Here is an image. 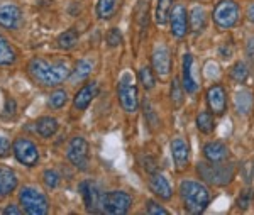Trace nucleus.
Segmentation results:
<instances>
[{
  "instance_id": "obj_17",
  "label": "nucleus",
  "mask_w": 254,
  "mask_h": 215,
  "mask_svg": "<svg viewBox=\"0 0 254 215\" xmlns=\"http://www.w3.org/2000/svg\"><path fill=\"white\" fill-rule=\"evenodd\" d=\"M171 156L178 169L187 168L188 158H190V151H188V144L182 138H176L171 141Z\"/></svg>"
},
{
  "instance_id": "obj_36",
  "label": "nucleus",
  "mask_w": 254,
  "mask_h": 215,
  "mask_svg": "<svg viewBox=\"0 0 254 215\" xmlns=\"http://www.w3.org/2000/svg\"><path fill=\"white\" fill-rule=\"evenodd\" d=\"M107 43H109V46H112V48H116L122 43V34L119 29H110L107 34Z\"/></svg>"
},
{
  "instance_id": "obj_11",
  "label": "nucleus",
  "mask_w": 254,
  "mask_h": 215,
  "mask_svg": "<svg viewBox=\"0 0 254 215\" xmlns=\"http://www.w3.org/2000/svg\"><path fill=\"white\" fill-rule=\"evenodd\" d=\"M207 103L214 115H224L227 110V93L222 85H214L207 90Z\"/></svg>"
},
{
  "instance_id": "obj_35",
  "label": "nucleus",
  "mask_w": 254,
  "mask_h": 215,
  "mask_svg": "<svg viewBox=\"0 0 254 215\" xmlns=\"http://www.w3.org/2000/svg\"><path fill=\"white\" fill-rule=\"evenodd\" d=\"M44 183H46L48 188H56L60 183V175L56 171H53V169H48V171H44Z\"/></svg>"
},
{
  "instance_id": "obj_40",
  "label": "nucleus",
  "mask_w": 254,
  "mask_h": 215,
  "mask_svg": "<svg viewBox=\"0 0 254 215\" xmlns=\"http://www.w3.org/2000/svg\"><path fill=\"white\" fill-rule=\"evenodd\" d=\"M248 19H249V22L254 24V3L249 5V9H248Z\"/></svg>"
},
{
  "instance_id": "obj_1",
  "label": "nucleus",
  "mask_w": 254,
  "mask_h": 215,
  "mask_svg": "<svg viewBox=\"0 0 254 215\" xmlns=\"http://www.w3.org/2000/svg\"><path fill=\"white\" fill-rule=\"evenodd\" d=\"M29 73L43 86H58L63 83L69 75L66 63H49L43 58H34L29 63Z\"/></svg>"
},
{
  "instance_id": "obj_24",
  "label": "nucleus",
  "mask_w": 254,
  "mask_h": 215,
  "mask_svg": "<svg viewBox=\"0 0 254 215\" xmlns=\"http://www.w3.org/2000/svg\"><path fill=\"white\" fill-rule=\"evenodd\" d=\"M56 43H58V46L61 49H71V48H75L76 43H78V31H76L75 27L66 29V31L61 32V34L58 36Z\"/></svg>"
},
{
  "instance_id": "obj_5",
  "label": "nucleus",
  "mask_w": 254,
  "mask_h": 215,
  "mask_svg": "<svg viewBox=\"0 0 254 215\" xmlns=\"http://www.w3.org/2000/svg\"><path fill=\"white\" fill-rule=\"evenodd\" d=\"M239 5L234 0H220L214 9V22L219 29H231L239 20Z\"/></svg>"
},
{
  "instance_id": "obj_25",
  "label": "nucleus",
  "mask_w": 254,
  "mask_h": 215,
  "mask_svg": "<svg viewBox=\"0 0 254 215\" xmlns=\"http://www.w3.org/2000/svg\"><path fill=\"white\" fill-rule=\"evenodd\" d=\"M196 127H198L200 132L203 134H210L212 131L215 129V119H214V112H200L196 115Z\"/></svg>"
},
{
  "instance_id": "obj_29",
  "label": "nucleus",
  "mask_w": 254,
  "mask_h": 215,
  "mask_svg": "<svg viewBox=\"0 0 254 215\" xmlns=\"http://www.w3.org/2000/svg\"><path fill=\"white\" fill-rule=\"evenodd\" d=\"M248 75H249V70H248V66H246V63H243V61H237V63L232 66L231 78L236 81V83H243L246 78H248Z\"/></svg>"
},
{
  "instance_id": "obj_15",
  "label": "nucleus",
  "mask_w": 254,
  "mask_h": 215,
  "mask_svg": "<svg viewBox=\"0 0 254 215\" xmlns=\"http://www.w3.org/2000/svg\"><path fill=\"white\" fill-rule=\"evenodd\" d=\"M187 9L183 5L173 7V12L170 14V24H171V34L175 38H183L187 34Z\"/></svg>"
},
{
  "instance_id": "obj_19",
  "label": "nucleus",
  "mask_w": 254,
  "mask_h": 215,
  "mask_svg": "<svg viewBox=\"0 0 254 215\" xmlns=\"http://www.w3.org/2000/svg\"><path fill=\"white\" fill-rule=\"evenodd\" d=\"M17 188V176L10 168L0 166V198L10 195Z\"/></svg>"
},
{
  "instance_id": "obj_21",
  "label": "nucleus",
  "mask_w": 254,
  "mask_h": 215,
  "mask_svg": "<svg viewBox=\"0 0 254 215\" xmlns=\"http://www.w3.org/2000/svg\"><path fill=\"white\" fill-rule=\"evenodd\" d=\"M58 131V121L55 117H41L36 122V132L41 138H53Z\"/></svg>"
},
{
  "instance_id": "obj_10",
  "label": "nucleus",
  "mask_w": 254,
  "mask_h": 215,
  "mask_svg": "<svg viewBox=\"0 0 254 215\" xmlns=\"http://www.w3.org/2000/svg\"><path fill=\"white\" fill-rule=\"evenodd\" d=\"M117 93H119V100H121V105L126 112L129 114H134L139 107V95H137V88L134 83L127 80H122L119 83V88H117Z\"/></svg>"
},
{
  "instance_id": "obj_23",
  "label": "nucleus",
  "mask_w": 254,
  "mask_h": 215,
  "mask_svg": "<svg viewBox=\"0 0 254 215\" xmlns=\"http://www.w3.org/2000/svg\"><path fill=\"white\" fill-rule=\"evenodd\" d=\"M205 24H207V17H205V10L202 7H193L190 12V27L193 32H202L205 29Z\"/></svg>"
},
{
  "instance_id": "obj_7",
  "label": "nucleus",
  "mask_w": 254,
  "mask_h": 215,
  "mask_svg": "<svg viewBox=\"0 0 254 215\" xmlns=\"http://www.w3.org/2000/svg\"><path fill=\"white\" fill-rule=\"evenodd\" d=\"M80 192H81V197H83V202H85V207H87L88 214L104 212L105 193L102 192L98 185L90 183V181H83V183H80Z\"/></svg>"
},
{
  "instance_id": "obj_39",
  "label": "nucleus",
  "mask_w": 254,
  "mask_h": 215,
  "mask_svg": "<svg viewBox=\"0 0 254 215\" xmlns=\"http://www.w3.org/2000/svg\"><path fill=\"white\" fill-rule=\"evenodd\" d=\"M3 214H5V215H20V214H22V210L17 209L15 205H9V207H5V209H3Z\"/></svg>"
},
{
  "instance_id": "obj_8",
  "label": "nucleus",
  "mask_w": 254,
  "mask_h": 215,
  "mask_svg": "<svg viewBox=\"0 0 254 215\" xmlns=\"http://www.w3.org/2000/svg\"><path fill=\"white\" fill-rule=\"evenodd\" d=\"M12 152H14L15 159L24 166H36L39 161V151L32 141L26 138H19L12 144Z\"/></svg>"
},
{
  "instance_id": "obj_26",
  "label": "nucleus",
  "mask_w": 254,
  "mask_h": 215,
  "mask_svg": "<svg viewBox=\"0 0 254 215\" xmlns=\"http://www.w3.org/2000/svg\"><path fill=\"white\" fill-rule=\"evenodd\" d=\"M15 61V51L7 43V39L0 34V66H10Z\"/></svg>"
},
{
  "instance_id": "obj_31",
  "label": "nucleus",
  "mask_w": 254,
  "mask_h": 215,
  "mask_svg": "<svg viewBox=\"0 0 254 215\" xmlns=\"http://www.w3.org/2000/svg\"><path fill=\"white\" fill-rule=\"evenodd\" d=\"M68 102V95L64 90H56V92H53L49 95V107H53V109H61V107H64V103Z\"/></svg>"
},
{
  "instance_id": "obj_12",
  "label": "nucleus",
  "mask_w": 254,
  "mask_h": 215,
  "mask_svg": "<svg viewBox=\"0 0 254 215\" xmlns=\"http://www.w3.org/2000/svg\"><path fill=\"white\" fill-rule=\"evenodd\" d=\"M98 95V83L97 81H90V83L83 85L76 92L75 98H73V105L76 110H87L92 100Z\"/></svg>"
},
{
  "instance_id": "obj_37",
  "label": "nucleus",
  "mask_w": 254,
  "mask_h": 215,
  "mask_svg": "<svg viewBox=\"0 0 254 215\" xmlns=\"http://www.w3.org/2000/svg\"><path fill=\"white\" fill-rule=\"evenodd\" d=\"M146 212H147V214H151V215H158V214L166 215V214H168V210H166V209H163V207L159 205V204H156V202L149 200V202H147V209H146Z\"/></svg>"
},
{
  "instance_id": "obj_16",
  "label": "nucleus",
  "mask_w": 254,
  "mask_h": 215,
  "mask_svg": "<svg viewBox=\"0 0 254 215\" xmlns=\"http://www.w3.org/2000/svg\"><path fill=\"white\" fill-rule=\"evenodd\" d=\"M149 188L161 200H170L171 195H173V190H171L168 180L163 175H159V173H153L149 176Z\"/></svg>"
},
{
  "instance_id": "obj_3",
  "label": "nucleus",
  "mask_w": 254,
  "mask_h": 215,
  "mask_svg": "<svg viewBox=\"0 0 254 215\" xmlns=\"http://www.w3.org/2000/svg\"><path fill=\"white\" fill-rule=\"evenodd\" d=\"M196 171H198L200 178L207 181L210 185H215V187H224V185L231 183L232 178L236 175V169L232 164H225L222 163H200L196 166Z\"/></svg>"
},
{
  "instance_id": "obj_28",
  "label": "nucleus",
  "mask_w": 254,
  "mask_h": 215,
  "mask_svg": "<svg viewBox=\"0 0 254 215\" xmlns=\"http://www.w3.org/2000/svg\"><path fill=\"white\" fill-rule=\"evenodd\" d=\"M117 2L116 0H98L97 3V14L100 19H110L116 12Z\"/></svg>"
},
{
  "instance_id": "obj_20",
  "label": "nucleus",
  "mask_w": 254,
  "mask_h": 215,
  "mask_svg": "<svg viewBox=\"0 0 254 215\" xmlns=\"http://www.w3.org/2000/svg\"><path fill=\"white\" fill-rule=\"evenodd\" d=\"M234 105H236V110L237 114H243V115H248L251 114L253 107H254V97L249 90H239L234 97Z\"/></svg>"
},
{
  "instance_id": "obj_13",
  "label": "nucleus",
  "mask_w": 254,
  "mask_h": 215,
  "mask_svg": "<svg viewBox=\"0 0 254 215\" xmlns=\"http://www.w3.org/2000/svg\"><path fill=\"white\" fill-rule=\"evenodd\" d=\"M153 68L161 78L170 75L171 72V56L166 46H158L153 53Z\"/></svg>"
},
{
  "instance_id": "obj_9",
  "label": "nucleus",
  "mask_w": 254,
  "mask_h": 215,
  "mask_svg": "<svg viewBox=\"0 0 254 215\" xmlns=\"http://www.w3.org/2000/svg\"><path fill=\"white\" fill-rule=\"evenodd\" d=\"M130 205H132V198L129 193L116 190V192L105 193L104 200V212L110 215H122L129 212Z\"/></svg>"
},
{
  "instance_id": "obj_14",
  "label": "nucleus",
  "mask_w": 254,
  "mask_h": 215,
  "mask_svg": "<svg viewBox=\"0 0 254 215\" xmlns=\"http://www.w3.org/2000/svg\"><path fill=\"white\" fill-rule=\"evenodd\" d=\"M22 24V12L17 5H2L0 7V27L17 29Z\"/></svg>"
},
{
  "instance_id": "obj_27",
  "label": "nucleus",
  "mask_w": 254,
  "mask_h": 215,
  "mask_svg": "<svg viewBox=\"0 0 254 215\" xmlns=\"http://www.w3.org/2000/svg\"><path fill=\"white\" fill-rule=\"evenodd\" d=\"M171 7H173V0H158L156 3V22L166 24L171 14Z\"/></svg>"
},
{
  "instance_id": "obj_33",
  "label": "nucleus",
  "mask_w": 254,
  "mask_h": 215,
  "mask_svg": "<svg viewBox=\"0 0 254 215\" xmlns=\"http://www.w3.org/2000/svg\"><path fill=\"white\" fill-rule=\"evenodd\" d=\"M171 100H173L175 107H180L183 103V90L178 80H173V83H171Z\"/></svg>"
},
{
  "instance_id": "obj_6",
  "label": "nucleus",
  "mask_w": 254,
  "mask_h": 215,
  "mask_svg": "<svg viewBox=\"0 0 254 215\" xmlns=\"http://www.w3.org/2000/svg\"><path fill=\"white\" fill-rule=\"evenodd\" d=\"M66 158L69 159V163L73 164L75 168L85 169L88 168V163H90V152H88V143L85 141L83 138L76 136L69 141L68 147H66Z\"/></svg>"
},
{
  "instance_id": "obj_38",
  "label": "nucleus",
  "mask_w": 254,
  "mask_h": 215,
  "mask_svg": "<svg viewBox=\"0 0 254 215\" xmlns=\"http://www.w3.org/2000/svg\"><path fill=\"white\" fill-rule=\"evenodd\" d=\"M10 152V143L7 138L0 136V158H5L7 154Z\"/></svg>"
},
{
  "instance_id": "obj_34",
  "label": "nucleus",
  "mask_w": 254,
  "mask_h": 215,
  "mask_svg": "<svg viewBox=\"0 0 254 215\" xmlns=\"http://www.w3.org/2000/svg\"><path fill=\"white\" fill-rule=\"evenodd\" d=\"M253 197H254L253 190H244V192L241 193V197L237 198V207H239L241 210H248L253 202Z\"/></svg>"
},
{
  "instance_id": "obj_2",
  "label": "nucleus",
  "mask_w": 254,
  "mask_h": 215,
  "mask_svg": "<svg viewBox=\"0 0 254 215\" xmlns=\"http://www.w3.org/2000/svg\"><path fill=\"white\" fill-rule=\"evenodd\" d=\"M180 195L185 204V209L191 214H200L210 204V192L200 181L185 180L180 185Z\"/></svg>"
},
{
  "instance_id": "obj_4",
  "label": "nucleus",
  "mask_w": 254,
  "mask_h": 215,
  "mask_svg": "<svg viewBox=\"0 0 254 215\" xmlns=\"http://www.w3.org/2000/svg\"><path fill=\"white\" fill-rule=\"evenodd\" d=\"M19 202L24 212L29 215H44L49 212V202L46 195L32 187H24L20 190Z\"/></svg>"
},
{
  "instance_id": "obj_30",
  "label": "nucleus",
  "mask_w": 254,
  "mask_h": 215,
  "mask_svg": "<svg viewBox=\"0 0 254 215\" xmlns=\"http://www.w3.org/2000/svg\"><path fill=\"white\" fill-rule=\"evenodd\" d=\"M139 81H141V85L144 86L146 90H151L154 86V83H156V78H154L153 75V70L147 68V66H144V68L139 70Z\"/></svg>"
},
{
  "instance_id": "obj_32",
  "label": "nucleus",
  "mask_w": 254,
  "mask_h": 215,
  "mask_svg": "<svg viewBox=\"0 0 254 215\" xmlns=\"http://www.w3.org/2000/svg\"><path fill=\"white\" fill-rule=\"evenodd\" d=\"M92 63L87 60H83V61H80L78 65H76V68H75V72H73V75H71V80H83V78H87L90 75V72H92Z\"/></svg>"
},
{
  "instance_id": "obj_18",
  "label": "nucleus",
  "mask_w": 254,
  "mask_h": 215,
  "mask_svg": "<svg viewBox=\"0 0 254 215\" xmlns=\"http://www.w3.org/2000/svg\"><path fill=\"white\" fill-rule=\"evenodd\" d=\"M203 156H205L207 161H210V163H222V161L227 159L229 149L220 141H212V143L203 146Z\"/></svg>"
},
{
  "instance_id": "obj_22",
  "label": "nucleus",
  "mask_w": 254,
  "mask_h": 215,
  "mask_svg": "<svg viewBox=\"0 0 254 215\" xmlns=\"http://www.w3.org/2000/svg\"><path fill=\"white\" fill-rule=\"evenodd\" d=\"M191 65H193L191 55L183 56V88L187 90V93L196 92V83L193 80V75H191Z\"/></svg>"
}]
</instances>
